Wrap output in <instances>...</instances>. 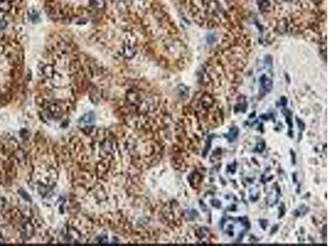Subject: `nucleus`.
<instances>
[{
	"label": "nucleus",
	"mask_w": 328,
	"mask_h": 246,
	"mask_svg": "<svg viewBox=\"0 0 328 246\" xmlns=\"http://www.w3.org/2000/svg\"><path fill=\"white\" fill-rule=\"evenodd\" d=\"M135 53H136L135 48L132 45H131L130 44H125V45L122 47V50H121V54H122L125 58H127V59H131L132 57H134Z\"/></svg>",
	"instance_id": "obj_1"
},
{
	"label": "nucleus",
	"mask_w": 328,
	"mask_h": 246,
	"mask_svg": "<svg viewBox=\"0 0 328 246\" xmlns=\"http://www.w3.org/2000/svg\"><path fill=\"white\" fill-rule=\"evenodd\" d=\"M260 82H261L262 87H263L265 90H270L272 87V81L269 79L268 77H266V76H263V77H261Z\"/></svg>",
	"instance_id": "obj_2"
},
{
	"label": "nucleus",
	"mask_w": 328,
	"mask_h": 246,
	"mask_svg": "<svg viewBox=\"0 0 328 246\" xmlns=\"http://www.w3.org/2000/svg\"><path fill=\"white\" fill-rule=\"evenodd\" d=\"M93 1V4L94 7H98V8H103L104 7V0H92Z\"/></svg>",
	"instance_id": "obj_5"
},
{
	"label": "nucleus",
	"mask_w": 328,
	"mask_h": 246,
	"mask_svg": "<svg viewBox=\"0 0 328 246\" xmlns=\"http://www.w3.org/2000/svg\"><path fill=\"white\" fill-rule=\"evenodd\" d=\"M10 9V2L0 1V10L2 12H7Z\"/></svg>",
	"instance_id": "obj_4"
},
{
	"label": "nucleus",
	"mask_w": 328,
	"mask_h": 246,
	"mask_svg": "<svg viewBox=\"0 0 328 246\" xmlns=\"http://www.w3.org/2000/svg\"><path fill=\"white\" fill-rule=\"evenodd\" d=\"M1 1H3V2H12V0H1Z\"/></svg>",
	"instance_id": "obj_8"
},
{
	"label": "nucleus",
	"mask_w": 328,
	"mask_h": 246,
	"mask_svg": "<svg viewBox=\"0 0 328 246\" xmlns=\"http://www.w3.org/2000/svg\"><path fill=\"white\" fill-rule=\"evenodd\" d=\"M30 17L32 21H35V20L39 19V15L35 11H31L30 13Z\"/></svg>",
	"instance_id": "obj_6"
},
{
	"label": "nucleus",
	"mask_w": 328,
	"mask_h": 246,
	"mask_svg": "<svg viewBox=\"0 0 328 246\" xmlns=\"http://www.w3.org/2000/svg\"><path fill=\"white\" fill-rule=\"evenodd\" d=\"M266 1H268V0H257V2H258V4H260V3H262V2H266Z\"/></svg>",
	"instance_id": "obj_7"
},
{
	"label": "nucleus",
	"mask_w": 328,
	"mask_h": 246,
	"mask_svg": "<svg viewBox=\"0 0 328 246\" xmlns=\"http://www.w3.org/2000/svg\"><path fill=\"white\" fill-rule=\"evenodd\" d=\"M94 120V116L93 113H87L81 118V122H84L85 124H90L93 122Z\"/></svg>",
	"instance_id": "obj_3"
}]
</instances>
